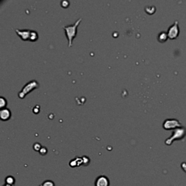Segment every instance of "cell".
<instances>
[{"mask_svg": "<svg viewBox=\"0 0 186 186\" xmlns=\"http://www.w3.org/2000/svg\"><path fill=\"white\" fill-rule=\"evenodd\" d=\"M145 12H146L148 14L152 15L155 13L156 11V8L154 6H148L145 9Z\"/></svg>", "mask_w": 186, "mask_h": 186, "instance_id": "obj_11", "label": "cell"}, {"mask_svg": "<svg viewBox=\"0 0 186 186\" xmlns=\"http://www.w3.org/2000/svg\"><path fill=\"white\" fill-rule=\"evenodd\" d=\"M7 104H8V102H7L5 98H4L3 97L0 98V108H1V109L6 108Z\"/></svg>", "mask_w": 186, "mask_h": 186, "instance_id": "obj_12", "label": "cell"}, {"mask_svg": "<svg viewBox=\"0 0 186 186\" xmlns=\"http://www.w3.org/2000/svg\"><path fill=\"white\" fill-rule=\"evenodd\" d=\"M38 39H39V35H38L37 31H31V35H30V39H29V41L37 42L38 40Z\"/></svg>", "mask_w": 186, "mask_h": 186, "instance_id": "obj_10", "label": "cell"}, {"mask_svg": "<svg viewBox=\"0 0 186 186\" xmlns=\"http://www.w3.org/2000/svg\"><path fill=\"white\" fill-rule=\"evenodd\" d=\"M178 23H179L178 21H174L173 25L170 26L169 29H168L167 34H168V37H169V39H175L176 38L178 37L179 33H180V29H179Z\"/></svg>", "mask_w": 186, "mask_h": 186, "instance_id": "obj_5", "label": "cell"}, {"mask_svg": "<svg viewBox=\"0 0 186 186\" xmlns=\"http://www.w3.org/2000/svg\"><path fill=\"white\" fill-rule=\"evenodd\" d=\"M168 34L167 32H164V31H162V32H161L159 34L158 36V40L160 42H164L167 40L168 39Z\"/></svg>", "mask_w": 186, "mask_h": 186, "instance_id": "obj_9", "label": "cell"}, {"mask_svg": "<svg viewBox=\"0 0 186 186\" xmlns=\"http://www.w3.org/2000/svg\"><path fill=\"white\" fill-rule=\"evenodd\" d=\"M15 32L18 34V37H21V39L23 41H28L30 39V35H31V30L28 29H23V30H20V29H15Z\"/></svg>", "mask_w": 186, "mask_h": 186, "instance_id": "obj_6", "label": "cell"}, {"mask_svg": "<svg viewBox=\"0 0 186 186\" xmlns=\"http://www.w3.org/2000/svg\"><path fill=\"white\" fill-rule=\"evenodd\" d=\"M33 149L36 150L37 151H40V150L42 149L41 145H40L39 143H35V144L33 145Z\"/></svg>", "mask_w": 186, "mask_h": 186, "instance_id": "obj_13", "label": "cell"}, {"mask_svg": "<svg viewBox=\"0 0 186 186\" xmlns=\"http://www.w3.org/2000/svg\"><path fill=\"white\" fill-rule=\"evenodd\" d=\"M39 112V110H37L36 109V108H33V113H38Z\"/></svg>", "mask_w": 186, "mask_h": 186, "instance_id": "obj_16", "label": "cell"}, {"mask_svg": "<svg viewBox=\"0 0 186 186\" xmlns=\"http://www.w3.org/2000/svg\"><path fill=\"white\" fill-rule=\"evenodd\" d=\"M82 21V19L79 18V19H78L77 21L73 24V25L66 26L63 27V28L64 29L65 32H66L67 39H68V48H71V47H72L73 39H74L76 37H77L78 26H79V24Z\"/></svg>", "mask_w": 186, "mask_h": 186, "instance_id": "obj_1", "label": "cell"}, {"mask_svg": "<svg viewBox=\"0 0 186 186\" xmlns=\"http://www.w3.org/2000/svg\"><path fill=\"white\" fill-rule=\"evenodd\" d=\"M11 116H12V113H11L10 110L7 108L4 109H1V111H0V118L4 122L10 119L11 118Z\"/></svg>", "mask_w": 186, "mask_h": 186, "instance_id": "obj_7", "label": "cell"}, {"mask_svg": "<svg viewBox=\"0 0 186 186\" xmlns=\"http://www.w3.org/2000/svg\"><path fill=\"white\" fill-rule=\"evenodd\" d=\"M61 6L63 7V8H68V7L69 6V2L68 1H63L61 2Z\"/></svg>", "mask_w": 186, "mask_h": 186, "instance_id": "obj_14", "label": "cell"}, {"mask_svg": "<svg viewBox=\"0 0 186 186\" xmlns=\"http://www.w3.org/2000/svg\"><path fill=\"white\" fill-rule=\"evenodd\" d=\"M95 186H109V180L106 177H98L95 182Z\"/></svg>", "mask_w": 186, "mask_h": 186, "instance_id": "obj_8", "label": "cell"}, {"mask_svg": "<svg viewBox=\"0 0 186 186\" xmlns=\"http://www.w3.org/2000/svg\"><path fill=\"white\" fill-rule=\"evenodd\" d=\"M186 135V129L185 127H179L174 129L170 138L165 140V144L170 145L174 140H180Z\"/></svg>", "mask_w": 186, "mask_h": 186, "instance_id": "obj_2", "label": "cell"}, {"mask_svg": "<svg viewBox=\"0 0 186 186\" xmlns=\"http://www.w3.org/2000/svg\"><path fill=\"white\" fill-rule=\"evenodd\" d=\"M182 127L180 122L176 118H167L163 123V128L167 130L177 129Z\"/></svg>", "mask_w": 186, "mask_h": 186, "instance_id": "obj_4", "label": "cell"}, {"mask_svg": "<svg viewBox=\"0 0 186 186\" xmlns=\"http://www.w3.org/2000/svg\"><path fill=\"white\" fill-rule=\"evenodd\" d=\"M39 87V84L36 80L30 81L23 87L22 90L18 93V97L20 99H24L26 96L30 93L31 92L34 90Z\"/></svg>", "mask_w": 186, "mask_h": 186, "instance_id": "obj_3", "label": "cell"}, {"mask_svg": "<svg viewBox=\"0 0 186 186\" xmlns=\"http://www.w3.org/2000/svg\"><path fill=\"white\" fill-rule=\"evenodd\" d=\"M47 152H48V150H47L45 148H42L40 150V153H41L42 155H45Z\"/></svg>", "mask_w": 186, "mask_h": 186, "instance_id": "obj_15", "label": "cell"}]
</instances>
